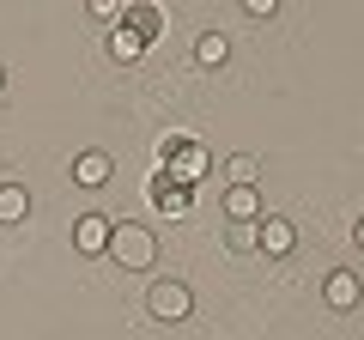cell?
I'll return each instance as SVG.
<instances>
[{"instance_id":"cell-17","label":"cell","mask_w":364,"mask_h":340,"mask_svg":"<svg viewBox=\"0 0 364 340\" xmlns=\"http://www.w3.org/2000/svg\"><path fill=\"white\" fill-rule=\"evenodd\" d=\"M249 18H279V0H243Z\"/></svg>"},{"instance_id":"cell-13","label":"cell","mask_w":364,"mask_h":340,"mask_svg":"<svg viewBox=\"0 0 364 340\" xmlns=\"http://www.w3.org/2000/svg\"><path fill=\"white\" fill-rule=\"evenodd\" d=\"M225 176H231V188H261V158L237 152L231 164H225Z\"/></svg>"},{"instance_id":"cell-18","label":"cell","mask_w":364,"mask_h":340,"mask_svg":"<svg viewBox=\"0 0 364 340\" xmlns=\"http://www.w3.org/2000/svg\"><path fill=\"white\" fill-rule=\"evenodd\" d=\"M352 243H358V249H364V219H358V225H352Z\"/></svg>"},{"instance_id":"cell-7","label":"cell","mask_w":364,"mask_h":340,"mask_svg":"<svg viewBox=\"0 0 364 340\" xmlns=\"http://www.w3.org/2000/svg\"><path fill=\"white\" fill-rule=\"evenodd\" d=\"M73 249H79V255H104V249H109V219H104V213H79Z\"/></svg>"},{"instance_id":"cell-8","label":"cell","mask_w":364,"mask_h":340,"mask_svg":"<svg viewBox=\"0 0 364 340\" xmlns=\"http://www.w3.org/2000/svg\"><path fill=\"white\" fill-rule=\"evenodd\" d=\"M109 176H116V158H109V152H79L73 158V183L79 188H104Z\"/></svg>"},{"instance_id":"cell-11","label":"cell","mask_w":364,"mask_h":340,"mask_svg":"<svg viewBox=\"0 0 364 340\" xmlns=\"http://www.w3.org/2000/svg\"><path fill=\"white\" fill-rule=\"evenodd\" d=\"M195 61L200 67H225L231 61V37H225V31H200L195 37Z\"/></svg>"},{"instance_id":"cell-6","label":"cell","mask_w":364,"mask_h":340,"mask_svg":"<svg viewBox=\"0 0 364 340\" xmlns=\"http://www.w3.org/2000/svg\"><path fill=\"white\" fill-rule=\"evenodd\" d=\"M255 237H261V249H267V255H291V249H298V225L279 219V213H261Z\"/></svg>"},{"instance_id":"cell-1","label":"cell","mask_w":364,"mask_h":340,"mask_svg":"<svg viewBox=\"0 0 364 340\" xmlns=\"http://www.w3.org/2000/svg\"><path fill=\"white\" fill-rule=\"evenodd\" d=\"M116 267H128V274H152L158 267V237L146 231V225H134V219H122V225H109V249H104Z\"/></svg>"},{"instance_id":"cell-3","label":"cell","mask_w":364,"mask_h":340,"mask_svg":"<svg viewBox=\"0 0 364 340\" xmlns=\"http://www.w3.org/2000/svg\"><path fill=\"white\" fill-rule=\"evenodd\" d=\"M146 316L152 322H188L195 316V292L182 286V280H152L146 286Z\"/></svg>"},{"instance_id":"cell-12","label":"cell","mask_w":364,"mask_h":340,"mask_svg":"<svg viewBox=\"0 0 364 340\" xmlns=\"http://www.w3.org/2000/svg\"><path fill=\"white\" fill-rule=\"evenodd\" d=\"M31 213V188L25 183H0V225H18Z\"/></svg>"},{"instance_id":"cell-9","label":"cell","mask_w":364,"mask_h":340,"mask_svg":"<svg viewBox=\"0 0 364 340\" xmlns=\"http://www.w3.org/2000/svg\"><path fill=\"white\" fill-rule=\"evenodd\" d=\"M122 31H134L140 43H152V37H164V6H122Z\"/></svg>"},{"instance_id":"cell-14","label":"cell","mask_w":364,"mask_h":340,"mask_svg":"<svg viewBox=\"0 0 364 340\" xmlns=\"http://www.w3.org/2000/svg\"><path fill=\"white\" fill-rule=\"evenodd\" d=\"M255 225H261V219H255ZM255 225H225V249H231V255H255V249H261Z\"/></svg>"},{"instance_id":"cell-19","label":"cell","mask_w":364,"mask_h":340,"mask_svg":"<svg viewBox=\"0 0 364 340\" xmlns=\"http://www.w3.org/2000/svg\"><path fill=\"white\" fill-rule=\"evenodd\" d=\"M0 92H6V67H0Z\"/></svg>"},{"instance_id":"cell-2","label":"cell","mask_w":364,"mask_h":340,"mask_svg":"<svg viewBox=\"0 0 364 340\" xmlns=\"http://www.w3.org/2000/svg\"><path fill=\"white\" fill-rule=\"evenodd\" d=\"M158 170H164L176 188H188V183H200V176L213 170V152H207L200 140H182V134H176V140H164V158H158Z\"/></svg>"},{"instance_id":"cell-5","label":"cell","mask_w":364,"mask_h":340,"mask_svg":"<svg viewBox=\"0 0 364 340\" xmlns=\"http://www.w3.org/2000/svg\"><path fill=\"white\" fill-rule=\"evenodd\" d=\"M146 195L158 201V207H164V219H188V207H195V195H188V188H176L164 176V170H152V183H146Z\"/></svg>"},{"instance_id":"cell-10","label":"cell","mask_w":364,"mask_h":340,"mask_svg":"<svg viewBox=\"0 0 364 340\" xmlns=\"http://www.w3.org/2000/svg\"><path fill=\"white\" fill-rule=\"evenodd\" d=\"M225 213H231V225H255L261 219V188H225Z\"/></svg>"},{"instance_id":"cell-4","label":"cell","mask_w":364,"mask_h":340,"mask_svg":"<svg viewBox=\"0 0 364 340\" xmlns=\"http://www.w3.org/2000/svg\"><path fill=\"white\" fill-rule=\"evenodd\" d=\"M322 298H328V310H358V298H364V280L352 274V267H334V274L322 280Z\"/></svg>"},{"instance_id":"cell-16","label":"cell","mask_w":364,"mask_h":340,"mask_svg":"<svg viewBox=\"0 0 364 340\" xmlns=\"http://www.w3.org/2000/svg\"><path fill=\"white\" fill-rule=\"evenodd\" d=\"M85 13H91V18H104V25H109V31H116V25H122V6H116V0H91Z\"/></svg>"},{"instance_id":"cell-15","label":"cell","mask_w":364,"mask_h":340,"mask_svg":"<svg viewBox=\"0 0 364 340\" xmlns=\"http://www.w3.org/2000/svg\"><path fill=\"white\" fill-rule=\"evenodd\" d=\"M109 55H116V61H140V55H146V43L140 37H134V31H109Z\"/></svg>"}]
</instances>
